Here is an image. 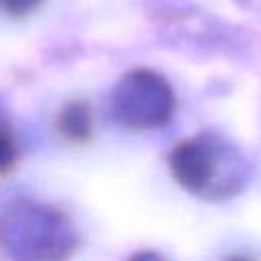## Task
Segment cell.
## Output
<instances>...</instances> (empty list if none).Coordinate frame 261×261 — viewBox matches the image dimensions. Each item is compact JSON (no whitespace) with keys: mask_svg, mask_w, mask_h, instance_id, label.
<instances>
[{"mask_svg":"<svg viewBox=\"0 0 261 261\" xmlns=\"http://www.w3.org/2000/svg\"><path fill=\"white\" fill-rule=\"evenodd\" d=\"M20 159V147L16 139V130L10 122V116L0 102V177L10 175Z\"/></svg>","mask_w":261,"mask_h":261,"instance_id":"cell-5","label":"cell"},{"mask_svg":"<svg viewBox=\"0 0 261 261\" xmlns=\"http://www.w3.org/2000/svg\"><path fill=\"white\" fill-rule=\"evenodd\" d=\"M167 163L177 186L212 202L239 196L251 177V165L239 147L210 130L179 141Z\"/></svg>","mask_w":261,"mask_h":261,"instance_id":"cell-1","label":"cell"},{"mask_svg":"<svg viewBox=\"0 0 261 261\" xmlns=\"http://www.w3.org/2000/svg\"><path fill=\"white\" fill-rule=\"evenodd\" d=\"M43 0H0V10L12 18H24L33 14Z\"/></svg>","mask_w":261,"mask_h":261,"instance_id":"cell-6","label":"cell"},{"mask_svg":"<svg viewBox=\"0 0 261 261\" xmlns=\"http://www.w3.org/2000/svg\"><path fill=\"white\" fill-rule=\"evenodd\" d=\"M57 130L59 135L73 145H84L94 135V118L90 104L86 100L67 102L57 114Z\"/></svg>","mask_w":261,"mask_h":261,"instance_id":"cell-4","label":"cell"},{"mask_svg":"<svg viewBox=\"0 0 261 261\" xmlns=\"http://www.w3.org/2000/svg\"><path fill=\"white\" fill-rule=\"evenodd\" d=\"M173 110L175 94L167 80L153 69L135 67L112 90V118L130 130L159 128L173 116Z\"/></svg>","mask_w":261,"mask_h":261,"instance_id":"cell-3","label":"cell"},{"mask_svg":"<svg viewBox=\"0 0 261 261\" xmlns=\"http://www.w3.org/2000/svg\"><path fill=\"white\" fill-rule=\"evenodd\" d=\"M80 245L69 216L53 204L18 198L0 208V251L14 259H65Z\"/></svg>","mask_w":261,"mask_h":261,"instance_id":"cell-2","label":"cell"}]
</instances>
